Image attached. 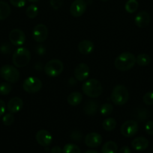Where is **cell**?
<instances>
[{"label":"cell","mask_w":153,"mask_h":153,"mask_svg":"<svg viewBox=\"0 0 153 153\" xmlns=\"http://www.w3.org/2000/svg\"><path fill=\"white\" fill-rule=\"evenodd\" d=\"M23 106V102L19 97H14L8 103V110L10 113L16 114L19 112Z\"/></svg>","instance_id":"2e32d148"},{"label":"cell","mask_w":153,"mask_h":153,"mask_svg":"<svg viewBox=\"0 0 153 153\" xmlns=\"http://www.w3.org/2000/svg\"><path fill=\"white\" fill-rule=\"evenodd\" d=\"M100 1H108V0H100Z\"/></svg>","instance_id":"ee69618b"},{"label":"cell","mask_w":153,"mask_h":153,"mask_svg":"<svg viewBox=\"0 0 153 153\" xmlns=\"http://www.w3.org/2000/svg\"><path fill=\"white\" fill-rule=\"evenodd\" d=\"M151 58L147 54L142 53L137 55L136 58V63L140 67H146L150 64Z\"/></svg>","instance_id":"cb8c5ba5"},{"label":"cell","mask_w":153,"mask_h":153,"mask_svg":"<svg viewBox=\"0 0 153 153\" xmlns=\"http://www.w3.org/2000/svg\"><path fill=\"white\" fill-rule=\"evenodd\" d=\"M118 146L114 141H108L103 145L101 153H117Z\"/></svg>","instance_id":"7402d4cb"},{"label":"cell","mask_w":153,"mask_h":153,"mask_svg":"<svg viewBox=\"0 0 153 153\" xmlns=\"http://www.w3.org/2000/svg\"><path fill=\"white\" fill-rule=\"evenodd\" d=\"M36 51V53L39 55H44L45 52H46V49L44 46H37L35 49Z\"/></svg>","instance_id":"74e56055"},{"label":"cell","mask_w":153,"mask_h":153,"mask_svg":"<svg viewBox=\"0 0 153 153\" xmlns=\"http://www.w3.org/2000/svg\"><path fill=\"white\" fill-rule=\"evenodd\" d=\"M38 143L42 146H48L52 141V137L50 133L44 129L39 130L35 135Z\"/></svg>","instance_id":"7c38bea8"},{"label":"cell","mask_w":153,"mask_h":153,"mask_svg":"<svg viewBox=\"0 0 153 153\" xmlns=\"http://www.w3.org/2000/svg\"><path fill=\"white\" fill-rule=\"evenodd\" d=\"M118 153H131V152H130V149L128 146H122V147L118 150Z\"/></svg>","instance_id":"ab89813d"},{"label":"cell","mask_w":153,"mask_h":153,"mask_svg":"<svg viewBox=\"0 0 153 153\" xmlns=\"http://www.w3.org/2000/svg\"><path fill=\"white\" fill-rule=\"evenodd\" d=\"M63 153H80V149L79 146L74 143H67L64 145L62 149Z\"/></svg>","instance_id":"484cf974"},{"label":"cell","mask_w":153,"mask_h":153,"mask_svg":"<svg viewBox=\"0 0 153 153\" xmlns=\"http://www.w3.org/2000/svg\"><path fill=\"white\" fill-rule=\"evenodd\" d=\"M11 50V46H10V45L8 44V43H3V44H2L1 47H0V51H1L2 53L4 54V55L10 54Z\"/></svg>","instance_id":"d6a6232c"},{"label":"cell","mask_w":153,"mask_h":153,"mask_svg":"<svg viewBox=\"0 0 153 153\" xmlns=\"http://www.w3.org/2000/svg\"><path fill=\"white\" fill-rule=\"evenodd\" d=\"M138 5H139V4H138V1L136 0H128L125 3L124 8L128 13H133L137 10Z\"/></svg>","instance_id":"d4e9b609"},{"label":"cell","mask_w":153,"mask_h":153,"mask_svg":"<svg viewBox=\"0 0 153 153\" xmlns=\"http://www.w3.org/2000/svg\"><path fill=\"white\" fill-rule=\"evenodd\" d=\"M89 76V67L85 63L78 64L74 70V76L79 82L86 80Z\"/></svg>","instance_id":"4fadbf2b"},{"label":"cell","mask_w":153,"mask_h":153,"mask_svg":"<svg viewBox=\"0 0 153 153\" xmlns=\"http://www.w3.org/2000/svg\"><path fill=\"white\" fill-rule=\"evenodd\" d=\"M113 110V106L110 103H104L100 108V113L102 116H108L110 114Z\"/></svg>","instance_id":"4316f807"},{"label":"cell","mask_w":153,"mask_h":153,"mask_svg":"<svg viewBox=\"0 0 153 153\" xmlns=\"http://www.w3.org/2000/svg\"><path fill=\"white\" fill-rule=\"evenodd\" d=\"M146 132L149 135H153V121H148L145 125Z\"/></svg>","instance_id":"836d02e7"},{"label":"cell","mask_w":153,"mask_h":153,"mask_svg":"<svg viewBox=\"0 0 153 153\" xmlns=\"http://www.w3.org/2000/svg\"><path fill=\"white\" fill-rule=\"evenodd\" d=\"M31 60V54L29 51L24 47H20L13 55L12 62L16 67H24L29 63Z\"/></svg>","instance_id":"277c9868"},{"label":"cell","mask_w":153,"mask_h":153,"mask_svg":"<svg viewBox=\"0 0 153 153\" xmlns=\"http://www.w3.org/2000/svg\"><path fill=\"white\" fill-rule=\"evenodd\" d=\"M148 140L144 137H138L134 139L131 142V146L134 150L141 152L148 148Z\"/></svg>","instance_id":"e0dca14e"},{"label":"cell","mask_w":153,"mask_h":153,"mask_svg":"<svg viewBox=\"0 0 153 153\" xmlns=\"http://www.w3.org/2000/svg\"><path fill=\"white\" fill-rule=\"evenodd\" d=\"M33 38L36 42L41 43L46 40L48 36V29L44 24H38L35 25L32 32Z\"/></svg>","instance_id":"8fae6325"},{"label":"cell","mask_w":153,"mask_h":153,"mask_svg":"<svg viewBox=\"0 0 153 153\" xmlns=\"http://www.w3.org/2000/svg\"><path fill=\"white\" fill-rule=\"evenodd\" d=\"M0 76L9 83L14 84L20 79V73L17 69L11 65H4L0 69Z\"/></svg>","instance_id":"5b68a950"},{"label":"cell","mask_w":153,"mask_h":153,"mask_svg":"<svg viewBox=\"0 0 153 153\" xmlns=\"http://www.w3.org/2000/svg\"><path fill=\"white\" fill-rule=\"evenodd\" d=\"M42 82L38 78L28 77L25 79L22 84V88L28 94H34L37 93L41 89Z\"/></svg>","instance_id":"52a82bcc"},{"label":"cell","mask_w":153,"mask_h":153,"mask_svg":"<svg viewBox=\"0 0 153 153\" xmlns=\"http://www.w3.org/2000/svg\"><path fill=\"white\" fill-rule=\"evenodd\" d=\"M84 142L88 147L95 148L100 146L102 143V137L98 133L91 132L86 136Z\"/></svg>","instance_id":"5bb4252c"},{"label":"cell","mask_w":153,"mask_h":153,"mask_svg":"<svg viewBox=\"0 0 153 153\" xmlns=\"http://www.w3.org/2000/svg\"><path fill=\"white\" fill-rule=\"evenodd\" d=\"M82 100V95L80 92H73L68 95L67 101L71 106H76L81 103Z\"/></svg>","instance_id":"ffe728a7"},{"label":"cell","mask_w":153,"mask_h":153,"mask_svg":"<svg viewBox=\"0 0 153 153\" xmlns=\"http://www.w3.org/2000/svg\"><path fill=\"white\" fill-rule=\"evenodd\" d=\"M50 153H62V149L58 146H55L51 149Z\"/></svg>","instance_id":"60d3db41"},{"label":"cell","mask_w":153,"mask_h":153,"mask_svg":"<svg viewBox=\"0 0 153 153\" xmlns=\"http://www.w3.org/2000/svg\"><path fill=\"white\" fill-rule=\"evenodd\" d=\"M136 64V58L132 53L128 52H122L115 60L114 65L120 71H128Z\"/></svg>","instance_id":"6da1fadb"},{"label":"cell","mask_w":153,"mask_h":153,"mask_svg":"<svg viewBox=\"0 0 153 153\" xmlns=\"http://www.w3.org/2000/svg\"><path fill=\"white\" fill-rule=\"evenodd\" d=\"M98 102L94 100H89L85 103L83 106V111L86 114L92 116L95 114L98 109Z\"/></svg>","instance_id":"d6986e66"},{"label":"cell","mask_w":153,"mask_h":153,"mask_svg":"<svg viewBox=\"0 0 153 153\" xmlns=\"http://www.w3.org/2000/svg\"><path fill=\"white\" fill-rule=\"evenodd\" d=\"M50 4L52 8L57 10L62 4V0H50Z\"/></svg>","instance_id":"8d00e7d4"},{"label":"cell","mask_w":153,"mask_h":153,"mask_svg":"<svg viewBox=\"0 0 153 153\" xmlns=\"http://www.w3.org/2000/svg\"><path fill=\"white\" fill-rule=\"evenodd\" d=\"M102 127L106 131H111L116 127V121L113 118H106L102 123Z\"/></svg>","instance_id":"603a6c76"},{"label":"cell","mask_w":153,"mask_h":153,"mask_svg":"<svg viewBox=\"0 0 153 153\" xmlns=\"http://www.w3.org/2000/svg\"><path fill=\"white\" fill-rule=\"evenodd\" d=\"M9 40L14 46H20L25 43L26 35L22 30L14 28L9 34Z\"/></svg>","instance_id":"30bf717a"},{"label":"cell","mask_w":153,"mask_h":153,"mask_svg":"<svg viewBox=\"0 0 153 153\" xmlns=\"http://www.w3.org/2000/svg\"><path fill=\"white\" fill-rule=\"evenodd\" d=\"M26 13L28 18H31V19L35 18L38 14V8L34 4H31L26 8Z\"/></svg>","instance_id":"83f0119b"},{"label":"cell","mask_w":153,"mask_h":153,"mask_svg":"<svg viewBox=\"0 0 153 153\" xmlns=\"http://www.w3.org/2000/svg\"><path fill=\"white\" fill-rule=\"evenodd\" d=\"M94 43L91 40H82L78 44V50L81 54L83 55H88L91 54L94 51Z\"/></svg>","instance_id":"ac0fdd59"},{"label":"cell","mask_w":153,"mask_h":153,"mask_svg":"<svg viewBox=\"0 0 153 153\" xmlns=\"http://www.w3.org/2000/svg\"><path fill=\"white\" fill-rule=\"evenodd\" d=\"M12 90V86L9 82H2L0 84V94L2 96L8 95L10 93Z\"/></svg>","instance_id":"f546056e"},{"label":"cell","mask_w":153,"mask_h":153,"mask_svg":"<svg viewBox=\"0 0 153 153\" xmlns=\"http://www.w3.org/2000/svg\"><path fill=\"white\" fill-rule=\"evenodd\" d=\"M14 122V116L13 114L9 113L2 117V123L4 126H10Z\"/></svg>","instance_id":"4dcf8cb0"},{"label":"cell","mask_w":153,"mask_h":153,"mask_svg":"<svg viewBox=\"0 0 153 153\" xmlns=\"http://www.w3.org/2000/svg\"><path fill=\"white\" fill-rule=\"evenodd\" d=\"M64 70L62 62L58 59H52L48 61L44 67V72L49 77L58 76Z\"/></svg>","instance_id":"8992f818"},{"label":"cell","mask_w":153,"mask_h":153,"mask_svg":"<svg viewBox=\"0 0 153 153\" xmlns=\"http://www.w3.org/2000/svg\"><path fill=\"white\" fill-rule=\"evenodd\" d=\"M84 153H98V152L97 151H94V150H88Z\"/></svg>","instance_id":"b9f144b4"},{"label":"cell","mask_w":153,"mask_h":153,"mask_svg":"<svg viewBox=\"0 0 153 153\" xmlns=\"http://www.w3.org/2000/svg\"><path fill=\"white\" fill-rule=\"evenodd\" d=\"M29 1H31V2H37V1H38L39 0H28Z\"/></svg>","instance_id":"7bdbcfd3"},{"label":"cell","mask_w":153,"mask_h":153,"mask_svg":"<svg viewBox=\"0 0 153 153\" xmlns=\"http://www.w3.org/2000/svg\"><path fill=\"white\" fill-rule=\"evenodd\" d=\"M110 99L116 105H123L129 100L128 91L124 85H117L112 89Z\"/></svg>","instance_id":"3957f363"},{"label":"cell","mask_w":153,"mask_h":153,"mask_svg":"<svg viewBox=\"0 0 153 153\" xmlns=\"http://www.w3.org/2000/svg\"><path fill=\"white\" fill-rule=\"evenodd\" d=\"M87 8V4L84 0H74L70 7V13L74 17L82 16Z\"/></svg>","instance_id":"9c48e42d"},{"label":"cell","mask_w":153,"mask_h":153,"mask_svg":"<svg viewBox=\"0 0 153 153\" xmlns=\"http://www.w3.org/2000/svg\"><path fill=\"white\" fill-rule=\"evenodd\" d=\"M149 116V113H148V110L143 108H139L136 109V117L137 119L140 121H143L148 118Z\"/></svg>","instance_id":"f1b7e54d"},{"label":"cell","mask_w":153,"mask_h":153,"mask_svg":"<svg viewBox=\"0 0 153 153\" xmlns=\"http://www.w3.org/2000/svg\"><path fill=\"white\" fill-rule=\"evenodd\" d=\"M5 103L3 100H0V117L2 116L5 112Z\"/></svg>","instance_id":"f35d334b"},{"label":"cell","mask_w":153,"mask_h":153,"mask_svg":"<svg viewBox=\"0 0 153 153\" xmlns=\"http://www.w3.org/2000/svg\"><path fill=\"white\" fill-rule=\"evenodd\" d=\"M82 90L84 94L90 98H98L103 91V88L99 81L94 79L86 81L82 85Z\"/></svg>","instance_id":"7a4b0ae2"},{"label":"cell","mask_w":153,"mask_h":153,"mask_svg":"<svg viewBox=\"0 0 153 153\" xmlns=\"http://www.w3.org/2000/svg\"><path fill=\"white\" fill-rule=\"evenodd\" d=\"M138 131V124L136 121L127 120L122 125L121 133L126 137H131L134 136Z\"/></svg>","instance_id":"ba28073f"},{"label":"cell","mask_w":153,"mask_h":153,"mask_svg":"<svg viewBox=\"0 0 153 153\" xmlns=\"http://www.w3.org/2000/svg\"><path fill=\"white\" fill-rule=\"evenodd\" d=\"M10 13V7L7 2L0 1V20L7 19Z\"/></svg>","instance_id":"44dd1931"},{"label":"cell","mask_w":153,"mask_h":153,"mask_svg":"<svg viewBox=\"0 0 153 153\" xmlns=\"http://www.w3.org/2000/svg\"><path fill=\"white\" fill-rule=\"evenodd\" d=\"M134 22L139 28H145L149 24L150 16L146 11H140L135 16Z\"/></svg>","instance_id":"9a60e30c"},{"label":"cell","mask_w":153,"mask_h":153,"mask_svg":"<svg viewBox=\"0 0 153 153\" xmlns=\"http://www.w3.org/2000/svg\"><path fill=\"white\" fill-rule=\"evenodd\" d=\"M10 4L16 7H22L25 6L26 0H10Z\"/></svg>","instance_id":"d590c367"},{"label":"cell","mask_w":153,"mask_h":153,"mask_svg":"<svg viewBox=\"0 0 153 153\" xmlns=\"http://www.w3.org/2000/svg\"><path fill=\"white\" fill-rule=\"evenodd\" d=\"M82 133L79 131H74L70 134V137L73 140H76V141H80L82 139Z\"/></svg>","instance_id":"e575fe53"},{"label":"cell","mask_w":153,"mask_h":153,"mask_svg":"<svg viewBox=\"0 0 153 153\" xmlns=\"http://www.w3.org/2000/svg\"><path fill=\"white\" fill-rule=\"evenodd\" d=\"M142 100H143V102L147 105H153V92H148L144 94Z\"/></svg>","instance_id":"1f68e13d"}]
</instances>
